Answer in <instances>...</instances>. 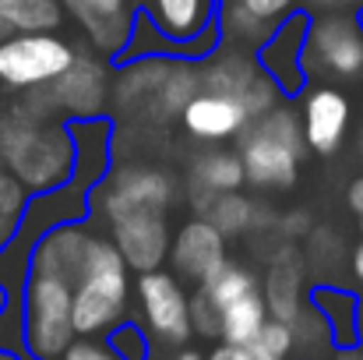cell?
<instances>
[{"instance_id":"1","label":"cell","mask_w":363,"mask_h":360,"mask_svg":"<svg viewBox=\"0 0 363 360\" xmlns=\"http://www.w3.org/2000/svg\"><path fill=\"white\" fill-rule=\"evenodd\" d=\"M0 163L25 191L43 195L64 187L78 166L71 127L60 120H35L11 107V114L0 117Z\"/></svg>"},{"instance_id":"2","label":"cell","mask_w":363,"mask_h":360,"mask_svg":"<svg viewBox=\"0 0 363 360\" xmlns=\"http://www.w3.org/2000/svg\"><path fill=\"white\" fill-rule=\"evenodd\" d=\"M130 268L113 240L89 237L78 276L71 279V322L74 336H106L127 318Z\"/></svg>"},{"instance_id":"3","label":"cell","mask_w":363,"mask_h":360,"mask_svg":"<svg viewBox=\"0 0 363 360\" xmlns=\"http://www.w3.org/2000/svg\"><path fill=\"white\" fill-rule=\"evenodd\" d=\"M237 148L243 163V184L261 187V191L293 187L300 177V163L307 156L296 110L275 103L237 134Z\"/></svg>"},{"instance_id":"4","label":"cell","mask_w":363,"mask_h":360,"mask_svg":"<svg viewBox=\"0 0 363 360\" xmlns=\"http://www.w3.org/2000/svg\"><path fill=\"white\" fill-rule=\"evenodd\" d=\"M74 339L71 283L46 272H25L21 286V354L32 360H57Z\"/></svg>"},{"instance_id":"5","label":"cell","mask_w":363,"mask_h":360,"mask_svg":"<svg viewBox=\"0 0 363 360\" xmlns=\"http://www.w3.org/2000/svg\"><path fill=\"white\" fill-rule=\"evenodd\" d=\"M198 71H201V92L237 99L247 114V124L282 99V89L261 67L254 50H237V46L212 50L205 53V64H198Z\"/></svg>"},{"instance_id":"6","label":"cell","mask_w":363,"mask_h":360,"mask_svg":"<svg viewBox=\"0 0 363 360\" xmlns=\"http://www.w3.org/2000/svg\"><path fill=\"white\" fill-rule=\"evenodd\" d=\"M303 78H357L363 75V28L357 18L328 11L307 21L303 50H300Z\"/></svg>"},{"instance_id":"7","label":"cell","mask_w":363,"mask_h":360,"mask_svg":"<svg viewBox=\"0 0 363 360\" xmlns=\"http://www.w3.org/2000/svg\"><path fill=\"white\" fill-rule=\"evenodd\" d=\"M134 293H138L141 332L148 336V347H187V339H194L191 311H187L191 293L173 272L166 268L138 272Z\"/></svg>"},{"instance_id":"8","label":"cell","mask_w":363,"mask_h":360,"mask_svg":"<svg viewBox=\"0 0 363 360\" xmlns=\"http://www.w3.org/2000/svg\"><path fill=\"white\" fill-rule=\"evenodd\" d=\"M74 57V46L57 32H7L0 39V82L14 92L50 85Z\"/></svg>"},{"instance_id":"9","label":"cell","mask_w":363,"mask_h":360,"mask_svg":"<svg viewBox=\"0 0 363 360\" xmlns=\"http://www.w3.org/2000/svg\"><path fill=\"white\" fill-rule=\"evenodd\" d=\"M96 195L99 212L113 223L130 212H169V205L177 202V180L159 166L127 163L110 173V180Z\"/></svg>"},{"instance_id":"10","label":"cell","mask_w":363,"mask_h":360,"mask_svg":"<svg viewBox=\"0 0 363 360\" xmlns=\"http://www.w3.org/2000/svg\"><path fill=\"white\" fill-rule=\"evenodd\" d=\"M110 82H113V75L103 64V57L74 50L71 64L46 85V92H50L57 114H67L71 120H96L106 114Z\"/></svg>"},{"instance_id":"11","label":"cell","mask_w":363,"mask_h":360,"mask_svg":"<svg viewBox=\"0 0 363 360\" xmlns=\"http://www.w3.org/2000/svg\"><path fill=\"white\" fill-rule=\"evenodd\" d=\"M212 18H216L212 0H152L148 7V21L155 25V32L184 46L187 57H201L216 50L219 28Z\"/></svg>"},{"instance_id":"12","label":"cell","mask_w":363,"mask_h":360,"mask_svg":"<svg viewBox=\"0 0 363 360\" xmlns=\"http://www.w3.org/2000/svg\"><path fill=\"white\" fill-rule=\"evenodd\" d=\"M300 131H303V145L318 156H335L346 145L350 124H353V107L350 96L335 85H318L303 96L300 107Z\"/></svg>"},{"instance_id":"13","label":"cell","mask_w":363,"mask_h":360,"mask_svg":"<svg viewBox=\"0 0 363 360\" xmlns=\"http://www.w3.org/2000/svg\"><path fill=\"white\" fill-rule=\"evenodd\" d=\"M169 265L173 276L180 283H194L201 286L230 254H226V237L205 219V216H191L187 223H180V230L169 237Z\"/></svg>"},{"instance_id":"14","label":"cell","mask_w":363,"mask_h":360,"mask_svg":"<svg viewBox=\"0 0 363 360\" xmlns=\"http://www.w3.org/2000/svg\"><path fill=\"white\" fill-rule=\"evenodd\" d=\"M169 237L173 234H169L166 212H130L110 223V240L130 272L162 268L169 254Z\"/></svg>"},{"instance_id":"15","label":"cell","mask_w":363,"mask_h":360,"mask_svg":"<svg viewBox=\"0 0 363 360\" xmlns=\"http://www.w3.org/2000/svg\"><path fill=\"white\" fill-rule=\"evenodd\" d=\"M64 7L85 28L96 53L103 57L127 53L134 39V11L127 7V0H64Z\"/></svg>"},{"instance_id":"16","label":"cell","mask_w":363,"mask_h":360,"mask_svg":"<svg viewBox=\"0 0 363 360\" xmlns=\"http://www.w3.org/2000/svg\"><path fill=\"white\" fill-rule=\"evenodd\" d=\"M307 14H296L289 11L282 18V25L275 21L272 36L261 43V67L272 75V82L282 89V92H296L303 85V67H300V50H303V36H307Z\"/></svg>"},{"instance_id":"17","label":"cell","mask_w":363,"mask_h":360,"mask_svg":"<svg viewBox=\"0 0 363 360\" xmlns=\"http://www.w3.org/2000/svg\"><path fill=\"white\" fill-rule=\"evenodd\" d=\"M303 268H307L303 265V251L293 247V244H282L268 258V272H264V286H261L268 318L293 322V315L307 304V297H303Z\"/></svg>"},{"instance_id":"18","label":"cell","mask_w":363,"mask_h":360,"mask_svg":"<svg viewBox=\"0 0 363 360\" xmlns=\"http://www.w3.org/2000/svg\"><path fill=\"white\" fill-rule=\"evenodd\" d=\"M240 187H243V163L237 152L208 148L187 170V205L194 209V216H205L216 195L240 191Z\"/></svg>"},{"instance_id":"19","label":"cell","mask_w":363,"mask_h":360,"mask_svg":"<svg viewBox=\"0 0 363 360\" xmlns=\"http://www.w3.org/2000/svg\"><path fill=\"white\" fill-rule=\"evenodd\" d=\"M89 237H92V234H89L85 227H78L74 219L50 227L43 237L32 244V251H28V268H25V272H46V276H60V279L71 283V279L78 276V268H82Z\"/></svg>"},{"instance_id":"20","label":"cell","mask_w":363,"mask_h":360,"mask_svg":"<svg viewBox=\"0 0 363 360\" xmlns=\"http://www.w3.org/2000/svg\"><path fill=\"white\" fill-rule=\"evenodd\" d=\"M180 124L187 127L191 138L198 141H208V145H219L226 138H237L243 127H247V114L237 99H226V96H212V92H198L184 114Z\"/></svg>"},{"instance_id":"21","label":"cell","mask_w":363,"mask_h":360,"mask_svg":"<svg viewBox=\"0 0 363 360\" xmlns=\"http://www.w3.org/2000/svg\"><path fill=\"white\" fill-rule=\"evenodd\" d=\"M307 304L328 322L335 347H353V343L360 339V332H357V311H360V300H357L350 290L332 286V283H328V286H314Z\"/></svg>"},{"instance_id":"22","label":"cell","mask_w":363,"mask_h":360,"mask_svg":"<svg viewBox=\"0 0 363 360\" xmlns=\"http://www.w3.org/2000/svg\"><path fill=\"white\" fill-rule=\"evenodd\" d=\"M264 322H268L264 297H261V290H250V293H243V297L219 307V343L247 347Z\"/></svg>"},{"instance_id":"23","label":"cell","mask_w":363,"mask_h":360,"mask_svg":"<svg viewBox=\"0 0 363 360\" xmlns=\"http://www.w3.org/2000/svg\"><path fill=\"white\" fill-rule=\"evenodd\" d=\"M261 212H264V209H261L254 198H247L240 191H223V195L212 198L205 219L230 240V237H243V234H250V230H257V227H268L272 219L264 223Z\"/></svg>"},{"instance_id":"24","label":"cell","mask_w":363,"mask_h":360,"mask_svg":"<svg viewBox=\"0 0 363 360\" xmlns=\"http://www.w3.org/2000/svg\"><path fill=\"white\" fill-rule=\"evenodd\" d=\"M219 39H226V46L237 50H261V43L272 36V21L257 18L254 11H247L240 0H223L219 4Z\"/></svg>"},{"instance_id":"25","label":"cell","mask_w":363,"mask_h":360,"mask_svg":"<svg viewBox=\"0 0 363 360\" xmlns=\"http://www.w3.org/2000/svg\"><path fill=\"white\" fill-rule=\"evenodd\" d=\"M201 92V71L187 57H169L162 89H159V120H173L184 114V107Z\"/></svg>"},{"instance_id":"26","label":"cell","mask_w":363,"mask_h":360,"mask_svg":"<svg viewBox=\"0 0 363 360\" xmlns=\"http://www.w3.org/2000/svg\"><path fill=\"white\" fill-rule=\"evenodd\" d=\"M0 21L11 32H57L64 25L60 0H0Z\"/></svg>"},{"instance_id":"27","label":"cell","mask_w":363,"mask_h":360,"mask_svg":"<svg viewBox=\"0 0 363 360\" xmlns=\"http://www.w3.org/2000/svg\"><path fill=\"white\" fill-rule=\"evenodd\" d=\"M289 329H293V343H296L300 360H321V357H328V354L335 350V339H332L328 322H325L311 304H303V307L293 315Z\"/></svg>"},{"instance_id":"28","label":"cell","mask_w":363,"mask_h":360,"mask_svg":"<svg viewBox=\"0 0 363 360\" xmlns=\"http://www.w3.org/2000/svg\"><path fill=\"white\" fill-rule=\"evenodd\" d=\"M247 354L254 360H293L296 357V343H293L289 322L268 318V322L257 329V336L247 343Z\"/></svg>"},{"instance_id":"29","label":"cell","mask_w":363,"mask_h":360,"mask_svg":"<svg viewBox=\"0 0 363 360\" xmlns=\"http://www.w3.org/2000/svg\"><path fill=\"white\" fill-rule=\"evenodd\" d=\"M106 339L113 343V350H117L123 360H148L152 357V347H148V336L141 332V325L121 322L117 329L106 332Z\"/></svg>"},{"instance_id":"30","label":"cell","mask_w":363,"mask_h":360,"mask_svg":"<svg viewBox=\"0 0 363 360\" xmlns=\"http://www.w3.org/2000/svg\"><path fill=\"white\" fill-rule=\"evenodd\" d=\"M57 360H123L106 336H74Z\"/></svg>"},{"instance_id":"31","label":"cell","mask_w":363,"mask_h":360,"mask_svg":"<svg viewBox=\"0 0 363 360\" xmlns=\"http://www.w3.org/2000/svg\"><path fill=\"white\" fill-rule=\"evenodd\" d=\"M187 311H191V332H194V336H201V339H219V311L208 304V297H205L201 290L191 293Z\"/></svg>"},{"instance_id":"32","label":"cell","mask_w":363,"mask_h":360,"mask_svg":"<svg viewBox=\"0 0 363 360\" xmlns=\"http://www.w3.org/2000/svg\"><path fill=\"white\" fill-rule=\"evenodd\" d=\"M28 205V191L18 184V177L0 163V216L4 219H18Z\"/></svg>"},{"instance_id":"33","label":"cell","mask_w":363,"mask_h":360,"mask_svg":"<svg viewBox=\"0 0 363 360\" xmlns=\"http://www.w3.org/2000/svg\"><path fill=\"white\" fill-rule=\"evenodd\" d=\"M240 4L247 7V11H254L257 18H264V21L275 25V21H282V18L293 11L296 0H240Z\"/></svg>"},{"instance_id":"34","label":"cell","mask_w":363,"mask_h":360,"mask_svg":"<svg viewBox=\"0 0 363 360\" xmlns=\"http://www.w3.org/2000/svg\"><path fill=\"white\" fill-rule=\"evenodd\" d=\"M307 230H311V216H307V212H289L286 223H282V234H286V237H296V234L303 237Z\"/></svg>"},{"instance_id":"35","label":"cell","mask_w":363,"mask_h":360,"mask_svg":"<svg viewBox=\"0 0 363 360\" xmlns=\"http://www.w3.org/2000/svg\"><path fill=\"white\" fill-rule=\"evenodd\" d=\"M346 205H350V212L360 219V227H363V173L350 184V191H346Z\"/></svg>"},{"instance_id":"36","label":"cell","mask_w":363,"mask_h":360,"mask_svg":"<svg viewBox=\"0 0 363 360\" xmlns=\"http://www.w3.org/2000/svg\"><path fill=\"white\" fill-rule=\"evenodd\" d=\"M205 360H254L247 354V347H230V343H219L212 354H205Z\"/></svg>"},{"instance_id":"37","label":"cell","mask_w":363,"mask_h":360,"mask_svg":"<svg viewBox=\"0 0 363 360\" xmlns=\"http://www.w3.org/2000/svg\"><path fill=\"white\" fill-rule=\"evenodd\" d=\"M350 268H353V276L363 283V240L353 247V254H350Z\"/></svg>"},{"instance_id":"38","label":"cell","mask_w":363,"mask_h":360,"mask_svg":"<svg viewBox=\"0 0 363 360\" xmlns=\"http://www.w3.org/2000/svg\"><path fill=\"white\" fill-rule=\"evenodd\" d=\"M169 360H205V354L194 350V347H177V354H173Z\"/></svg>"},{"instance_id":"39","label":"cell","mask_w":363,"mask_h":360,"mask_svg":"<svg viewBox=\"0 0 363 360\" xmlns=\"http://www.w3.org/2000/svg\"><path fill=\"white\" fill-rule=\"evenodd\" d=\"M311 7H342V4H357L360 7L363 0H307Z\"/></svg>"},{"instance_id":"40","label":"cell","mask_w":363,"mask_h":360,"mask_svg":"<svg viewBox=\"0 0 363 360\" xmlns=\"http://www.w3.org/2000/svg\"><path fill=\"white\" fill-rule=\"evenodd\" d=\"M11 234H14V219H4V216H0V247L11 240Z\"/></svg>"},{"instance_id":"41","label":"cell","mask_w":363,"mask_h":360,"mask_svg":"<svg viewBox=\"0 0 363 360\" xmlns=\"http://www.w3.org/2000/svg\"><path fill=\"white\" fill-rule=\"evenodd\" d=\"M0 360H25V357H21V350H14V347H0Z\"/></svg>"},{"instance_id":"42","label":"cell","mask_w":363,"mask_h":360,"mask_svg":"<svg viewBox=\"0 0 363 360\" xmlns=\"http://www.w3.org/2000/svg\"><path fill=\"white\" fill-rule=\"evenodd\" d=\"M7 311V286H0V315Z\"/></svg>"},{"instance_id":"43","label":"cell","mask_w":363,"mask_h":360,"mask_svg":"<svg viewBox=\"0 0 363 360\" xmlns=\"http://www.w3.org/2000/svg\"><path fill=\"white\" fill-rule=\"evenodd\" d=\"M357 332H360V339H363V304H360V311H357Z\"/></svg>"},{"instance_id":"44","label":"cell","mask_w":363,"mask_h":360,"mask_svg":"<svg viewBox=\"0 0 363 360\" xmlns=\"http://www.w3.org/2000/svg\"><path fill=\"white\" fill-rule=\"evenodd\" d=\"M7 32H11V28H7V25H4V21H0V39H4V36H7Z\"/></svg>"},{"instance_id":"45","label":"cell","mask_w":363,"mask_h":360,"mask_svg":"<svg viewBox=\"0 0 363 360\" xmlns=\"http://www.w3.org/2000/svg\"><path fill=\"white\" fill-rule=\"evenodd\" d=\"M357 21H360V28H363V4H360V14H357Z\"/></svg>"},{"instance_id":"46","label":"cell","mask_w":363,"mask_h":360,"mask_svg":"<svg viewBox=\"0 0 363 360\" xmlns=\"http://www.w3.org/2000/svg\"><path fill=\"white\" fill-rule=\"evenodd\" d=\"M360 156H363V134H360Z\"/></svg>"}]
</instances>
